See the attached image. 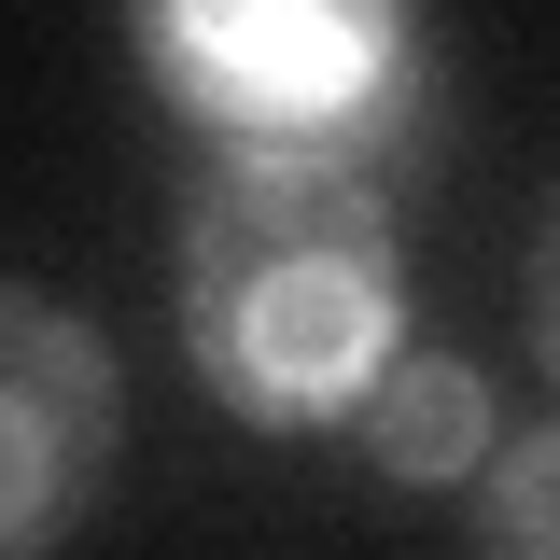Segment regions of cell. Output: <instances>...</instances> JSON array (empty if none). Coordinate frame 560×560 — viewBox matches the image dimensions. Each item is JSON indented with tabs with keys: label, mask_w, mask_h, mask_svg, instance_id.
Returning a JSON list of instances; mask_svg holds the SVG:
<instances>
[{
	"label": "cell",
	"mask_w": 560,
	"mask_h": 560,
	"mask_svg": "<svg viewBox=\"0 0 560 560\" xmlns=\"http://www.w3.org/2000/svg\"><path fill=\"white\" fill-rule=\"evenodd\" d=\"M407 337V238L364 154L238 140L183 224V350L238 420H337Z\"/></svg>",
	"instance_id": "obj_1"
},
{
	"label": "cell",
	"mask_w": 560,
	"mask_h": 560,
	"mask_svg": "<svg viewBox=\"0 0 560 560\" xmlns=\"http://www.w3.org/2000/svg\"><path fill=\"white\" fill-rule=\"evenodd\" d=\"M113 448H127L113 350L57 294L0 280V560H57L84 504L113 490Z\"/></svg>",
	"instance_id": "obj_2"
},
{
	"label": "cell",
	"mask_w": 560,
	"mask_h": 560,
	"mask_svg": "<svg viewBox=\"0 0 560 560\" xmlns=\"http://www.w3.org/2000/svg\"><path fill=\"white\" fill-rule=\"evenodd\" d=\"M140 57L197 113H224L253 140H323V154H350L378 127V84H407V43L378 14H154Z\"/></svg>",
	"instance_id": "obj_3"
},
{
	"label": "cell",
	"mask_w": 560,
	"mask_h": 560,
	"mask_svg": "<svg viewBox=\"0 0 560 560\" xmlns=\"http://www.w3.org/2000/svg\"><path fill=\"white\" fill-rule=\"evenodd\" d=\"M350 434H364L378 477H420V490H434V477H477L490 448H504V434H490V378L463 364V350H393V364L364 378Z\"/></svg>",
	"instance_id": "obj_4"
},
{
	"label": "cell",
	"mask_w": 560,
	"mask_h": 560,
	"mask_svg": "<svg viewBox=\"0 0 560 560\" xmlns=\"http://www.w3.org/2000/svg\"><path fill=\"white\" fill-rule=\"evenodd\" d=\"M477 560H560V434H504V463H477Z\"/></svg>",
	"instance_id": "obj_5"
},
{
	"label": "cell",
	"mask_w": 560,
	"mask_h": 560,
	"mask_svg": "<svg viewBox=\"0 0 560 560\" xmlns=\"http://www.w3.org/2000/svg\"><path fill=\"white\" fill-rule=\"evenodd\" d=\"M533 350H547V378H560V197L533 224Z\"/></svg>",
	"instance_id": "obj_6"
}]
</instances>
